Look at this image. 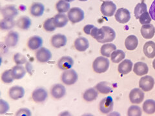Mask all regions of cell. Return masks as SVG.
<instances>
[{
  "instance_id": "cell-4",
  "label": "cell",
  "mask_w": 155,
  "mask_h": 116,
  "mask_svg": "<svg viewBox=\"0 0 155 116\" xmlns=\"http://www.w3.org/2000/svg\"><path fill=\"white\" fill-rule=\"evenodd\" d=\"M67 16L72 23H77L84 19V12L79 7H73L68 12Z\"/></svg>"
},
{
  "instance_id": "cell-43",
  "label": "cell",
  "mask_w": 155,
  "mask_h": 116,
  "mask_svg": "<svg viewBox=\"0 0 155 116\" xmlns=\"http://www.w3.org/2000/svg\"><path fill=\"white\" fill-rule=\"evenodd\" d=\"M9 110V105L3 99L0 100V114H4Z\"/></svg>"
},
{
  "instance_id": "cell-49",
  "label": "cell",
  "mask_w": 155,
  "mask_h": 116,
  "mask_svg": "<svg viewBox=\"0 0 155 116\" xmlns=\"http://www.w3.org/2000/svg\"><path fill=\"white\" fill-rule=\"evenodd\" d=\"M7 1H13V0H7Z\"/></svg>"
},
{
  "instance_id": "cell-8",
  "label": "cell",
  "mask_w": 155,
  "mask_h": 116,
  "mask_svg": "<svg viewBox=\"0 0 155 116\" xmlns=\"http://www.w3.org/2000/svg\"><path fill=\"white\" fill-rule=\"evenodd\" d=\"M114 16L116 20L118 23L125 24L128 23L130 19V13L127 9L120 8L116 11Z\"/></svg>"
},
{
  "instance_id": "cell-45",
  "label": "cell",
  "mask_w": 155,
  "mask_h": 116,
  "mask_svg": "<svg viewBox=\"0 0 155 116\" xmlns=\"http://www.w3.org/2000/svg\"><path fill=\"white\" fill-rule=\"evenodd\" d=\"M149 13L151 17V19L155 21V0L152 3L151 7H150Z\"/></svg>"
},
{
  "instance_id": "cell-14",
  "label": "cell",
  "mask_w": 155,
  "mask_h": 116,
  "mask_svg": "<svg viewBox=\"0 0 155 116\" xmlns=\"http://www.w3.org/2000/svg\"><path fill=\"white\" fill-rule=\"evenodd\" d=\"M74 65V60L70 56H64L58 61V66L60 69L66 70L71 69Z\"/></svg>"
},
{
  "instance_id": "cell-35",
  "label": "cell",
  "mask_w": 155,
  "mask_h": 116,
  "mask_svg": "<svg viewBox=\"0 0 155 116\" xmlns=\"http://www.w3.org/2000/svg\"><path fill=\"white\" fill-rule=\"evenodd\" d=\"M70 3L65 0H59L56 4V9L59 13H65L70 10Z\"/></svg>"
},
{
  "instance_id": "cell-23",
  "label": "cell",
  "mask_w": 155,
  "mask_h": 116,
  "mask_svg": "<svg viewBox=\"0 0 155 116\" xmlns=\"http://www.w3.org/2000/svg\"><path fill=\"white\" fill-rule=\"evenodd\" d=\"M45 11L44 5L41 3L35 2L32 4L30 8V13L35 17H40L43 15Z\"/></svg>"
},
{
  "instance_id": "cell-9",
  "label": "cell",
  "mask_w": 155,
  "mask_h": 116,
  "mask_svg": "<svg viewBox=\"0 0 155 116\" xmlns=\"http://www.w3.org/2000/svg\"><path fill=\"white\" fill-rule=\"evenodd\" d=\"M144 99V93L141 89H134L129 94V100L133 104L141 103Z\"/></svg>"
},
{
  "instance_id": "cell-42",
  "label": "cell",
  "mask_w": 155,
  "mask_h": 116,
  "mask_svg": "<svg viewBox=\"0 0 155 116\" xmlns=\"http://www.w3.org/2000/svg\"><path fill=\"white\" fill-rule=\"evenodd\" d=\"M14 61L17 65H21L27 62V59L25 56L21 54H19V53H18V54L14 55Z\"/></svg>"
},
{
  "instance_id": "cell-16",
  "label": "cell",
  "mask_w": 155,
  "mask_h": 116,
  "mask_svg": "<svg viewBox=\"0 0 155 116\" xmlns=\"http://www.w3.org/2000/svg\"><path fill=\"white\" fill-rule=\"evenodd\" d=\"M2 14L4 18L13 19L18 14V11L17 8L14 5H8L2 8Z\"/></svg>"
},
{
  "instance_id": "cell-21",
  "label": "cell",
  "mask_w": 155,
  "mask_h": 116,
  "mask_svg": "<svg viewBox=\"0 0 155 116\" xmlns=\"http://www.w3.org/2000/svg\"><path fill=\"white\" fill-rule=\"evenodd\" d=\"M133 66V64L131 61L129 60H125L119 64L118 68V72L123 75L127 74L131 72Z\"/></svg>"
},
{
  "instance_id": "cell-48",
  "label": "cell",
  "mask_w": 155,
  "mask_h": 116,
  "mask_svg": "<svg viewBox=\"0 0 155 116\" xmlns=\"http://www.w3.org/2000/svg\"><path fill=\"white\" fill-rule=\"evenodd\" d=\"M80 2H86V1H88V0H79Z\"/></svg>"
},
{
  "instance_id": "cell-40",
  "label": "cell",
  "mask_w": 155,
  "mask_h": 116,
  "mask_svg": "<svg viewBox=\"0 0 155 116\" xmlns=\"http://www.w3.org/2000/svg\"><path fill=\"white\" fill-rule=\"evenodd\" d=\"M14 78L12 75L11 70H5L2 75V80L5 83H11L14 81Z\"/></svg>"
},
{
  "instance_id": "cell-13",
  "label": "cell",
  "mask_w": 155,
  "mask_h": 116,
  "mask_svg": "<svg viewBox=\"0 0 155 116\" xmlns=\"http://www.w3.org/2000/svg\"><path fill=\"white\" fill-rule=\"evenodd\" d=\"M9 97L13 100H18L25 95V90L21 86H14L9 89Z\"/></svg>"
},
{
  "instance_id": "cell-27",
  "label": "cell",
  "mask_w": 155,
  "mask_h": 116,
  "mask_svg": "<svg viewBox=\"0 0 155 116\" xmlns=\"http://www.w3.org/2000/svg\"><path fill=\"white\" fill-rule=\"evenodd\" d=\"M138 45V40L134 35H130L125 39V46L128 50H135Z\"/></svg>"
},
{
  "instance_id": "cell-31",
  "label": "cell",
  "mask_w": 155,
  "mask_h": 116,
  "mask_svg": "<svg viewBox=\"0 0 155 116\" xmlns=\"http://www.w3.org/2000/svg\"><path fill=\"white\" fill-rule=\"evenodd\" d=\"M116 50V47L113 43H107V44L101 46L100 52L101 55L106 57H110L112 52Z\"/></svg>"
},
{
  "instance_id": "cell-10",
  "label": "cell",
  "mask_w": 155,
  "mask_h": 116,
  "mask_svg": "<svg viewBox=\"0 0 155 116\" xmlns=\"http://www.w3.org/2000/svg\"><path fill=\"white\" fill-rule=\"evenodd\" d=\"M48 97L47 92L43 88H38L33 91L32 94V98L35 102L37 103H43L47 99Z\"/></svg>"
},
{
  "instance_id": "cell-30",
  "label": "cell",
  "mask_w": 155,
  "mask_h": 116,
  "mask_svg": "<svg viewBox=\"0 0 155 116\" xmlns=\"http://www.w3.org/2000/svg\"><path fill=\"white\" fill-rule=\"evenodd\" d=\"M32 24L31 19L27 16H21L16 21V25L18 27L22 30H27L30 28Z\"/></svg>"
},
{
  "instance_id": "cell-17",
  "label": "cell",
  "mask_w": 155,
  "mask_h": 116,
  "mask_svg": "<svg viewBox=\"0 0 155 116\" xmlns=\"http://www.w3.org/2000/svg\"><path fill=\"white\" fill-rule=\"evenodd\" d=\"M141 34L144 39L149 40L154 37L155 34V28L152 24H147V25H143L141 28Z\"/></svg>"
},
{
  "instance_id": "cell-24",
  "label": "cell",
  "mask_w": 155,
  "mask_h": 116,
  "mask_svg": "<svg viewBox=\"0 0 155 116\" xmlns=\"http://www.w3.org/2000/svg\"><path fill=\"white\" fill-rule=\"evenodd\" d=\"M143 51L145 56L149 59L155 57V43L153 41H147L144 44Z\"/></svg>"
},
{
  "instance_id": "cell-2",
  "label": "cell",
  "mask_w": 155,
  "mask_h": 116,
  "mask_svg": "<svg viewBox=\"0 0 155 116\" xmlns=\"http://www.w3.org/2000/svg\"><path fill=\"white\" fill-rule=\"evenodd\" d=\"M84 32L87 35H91L97 41L100 43L104 37V31L102 28H98L93 25H87L84 27Z\"/></svg>"
},
{
  "instance_id": "cell-1",
  "label": "cell",
  "mask_w": 155,
  "mask_h": 116,
  "mask_svg": "<svg viewBox=\"0 0 155 116\" xmlns=\"http://www.w3.org/2000/svg\"><path fill=\"white\" fill-rule=\"evenodd\" d=\"M93 68L96 73L102 74L107 71L109 68V61L104 56H100L96 58L93 63Z\"/></svg>"
},
{
  "instance_id": "cell-7",
  "label": "cell",
  "mask_w": 155,
  "mask_h": 116,
  "mask_svg": "<svg viewBox=\"0 0 155 116\" xmlns=\"http://www.w3.org/2000/svg\"><path fill=\"white\" fill-rule=\"evenodd\" d=\"M154 86V80L150 76H145L141 77L139 81V87L144 92L151 91Z\"/></svg>"
},
{
  "instance_id": "cell-34",
  "label": "cell",
  "mask_w": 155,
  "mask_h": 116,
  "mask_svg": "<svg viewBox=\"0 0 155 116\" xmlns=\"http://www.w3.org/2000/svg\"><path fill=\"white\" fill-rule=\"evenodd\" d=\"M125 57V52L122 50H116L112 52L110 55L111 61L114 63H118Z\"/></svg>"
},
{
  "instance_id": "cell-32",
  "label": "cell",
  "mask_w": 155,
  "mask_h": 116,
  "mask_svg": "<svg viewBox=\"0 0 155 116\" xmlns=\"http://www.w3.org/2000/svg\"><path fill=\"white\" fill-rule=\"evenodd\" d=\"M98 91H96L94 89L91 88L87 89L84 94L83 98L87 102H92L95 101L98 98Z\"/></svg>"
},
{
  "instance_id": "cell-39",
  "label": "cell",
  "mask_w": 155,
  "mask_h": 116,
  "mask_svg": "<svg viewBox=\"0 0 155 116\" xmlns=\"http://www.w3.org/2000/svg\"><path fill=\"white\" fill-rule=\"evenodd\" d=\"M142 114V110L138 106L132 105L128 109L127 115L129 116H140Z\"/></svg>"
},
{
  "instance_id": "cell-5",
  "label": "cell",
  "mask_w": 155,
  "mask_h": 116,
  "mask_svg": "<svg viewBox=\"0 0 155 116\" xmlns=\"http://www.w3.org/2000/svg\"><path fill=\"white\" fill-rule=\"evenodd\" d=\"M100 11L104 16L112 17L116 11V5L113 2H104L101 6Z\"/></svg>"
},
{
  "instance_id": "cell-46",
  "label": "cell",
  "mask_w": 155,
  "mask_h": 116,
  "mask_svg": "<svg viewBox=\"0 0 155 116\" xmlns=\"http://www.w3.org/2000/svg\"><path fill=\"white\" fill-rule=\"evenodd\" d=\"M153 69L155 70V59L153 61Z\"/></svg>"
},
{
  "instance_id": "cell-20",
  "label": "cell",
  "mask_w": 155,
  "mask_h": 116,
  "mask_svg": "<svg viewBox=\"0 0 155 116\" xmlns=\"http://www.w3.org/2000/svg\"><path fill=\"white\" fill-rule=\"evenodd\" d=\"M43 45L42 38L38 36H34L29 39L27 42V46L30 50H35L41 47Z\"/></svg>"
},
{
  "instance_id": "cell-11",
  "label": "cell",
  "mask_w": 155,
  "mask_h": 116,
  "mask_svg": "<svg viewBox=\"0 0 155 116\" xmlns=\"http://www.w3.org/2000/svg\"><path fill=\"white\" fill-rule=\"evenodd\" d=\"M38 61L40 63H47L52 58L51 51L45 47H41L39 49L36 54Z\"/></svg>"
},
{
  "instance_id": "cell-36",
  "label": "cell",
  "mask_w": 155,
  "mask_h": 116,
  "mask_svg": "<svg viewBox=\"0 0 155 116\" xmlns=\"http://www.w3.org/2000/svg\"><path fill=\"white\" fill-rule=\"evenodd\" d=\"M147 11V5L145 4L143 2L138 3L136 5L134 10V16L137 19H139L140 16L142 14L145 12Z\"/></svg>"
},
{
  "instance_id": "cell-44",
  "label": "cell",
  "mask_w": 155,
  "mask_h": 116,
  "mask_svg": "<svg viewBox=\"0 0 155 116\" xmlns=\"http://www.w3.org/2000/svg\"><path fill=\"white\" fill-rule=\"evenodd\" d=\"M16 115L17 116H20V115H24V116H31L32 115V113L30 110L28 108H23L19 109L18 112H16Z\"/></svg>"
},
{
  "instance_id": "cell-41",
  "label": "cell",
  "mask_w": 155,
  "mask_h": 116,
  "mask_svg": "<svg viewBox=\"0 0 155 116\" xmlns=\"http://www.w3.org/2000/svg\"><path fill=\"white\" fill-rule=\"evenodd\" d=\"M139 21L142 25H147V24H150L151 22V17L150 16L149 13L147 11L143 13L139 18Z\"/></svg>"
},
{
  "instance_id": "cell-19",
  "label": "cell",
  "mask_w": 155,
  "mask_h": 116,
  "mask_svg": "<svg viewBox=\"0 0 155 116\" xmlns=\"http://www.w3.org/2000/svg\"><path fill=\"white\" fill-rule=\"evenodd\" d=\"M74 45L76 50L79 52H85L89 48V43L85 37H80L76 39Z\"/></svg>"
},
{
  "instance_id": "cell-12",
  "label": "cell",
  "mask_w": 155,
  "mask_h": 116,
  "mask_svg": "<svg viewBox=\"0 0 155 116\" xmlns=\"http://www.w3.org/2000/svg\"><path fill=\"white\" fill-rule=\"evenodd\" d=\"M67 37L65 35L58 34L53 36L51 38V45L56 48H60L66 45Z\"/></svg>"
},
{
  "instance_id": "cell-29",
  "label": "cell",
  "mask_w": 155,
  "mask_h": 116,
  "mask_svg": "<svg viewBox=\"0 0 155 116\" xmlns=\"http://www.w3.org/2000/svg\"><path fill=\"white\" fill-rule=\"evenodd\" d=\"M11 72L14 79H21L26 74L25 68L19 65L14 66L11 69Z\"/></svg>"
},
{
  "instance_id": "cell-3",
  "label": "cell",
  "mask_w": 155,
  "mask_h": 116,
  "mask_svg": "<svg viewBox=\"0 0 155 116\" xmlns=\"http://www.w3.org/2000/svg\"><path fill=\"white\" fill-rule=\"evenodd\" d=\"M78 79L77 72L73 69H68L63 72L61 76V81L66 85H74Z\"/></svg>"
},
{
  "instance_id": "cell-26",
  "label": "cell",
  "mask_w": 155,
  "mask_h": 116,
  "mask_svg": "<svg viewBox=\"0 0 155 116\" xmlns=\"http://www.w3.org/2000/svg\"><path fill=\"white\" fill-rule=\"evenodd\" d=\"M95 89L99 93L102 94H107L113 92V88L111 86V85L106 81L100 82L96 85Z\"/></svg>"
},
{
  "instance_id": "cell-38",
  "label": "cell",
  "mask_w": 155,
  "mask_h": 116,
  "mask_svg": "<svg viewBox=\"0 0 155 116\" xmlns=\"http://www.w3.org/2000/svg\"><path fill=\"white\" fill-rule=\"evenodd\" d=\"M43 28L47 32H53L55 31L56 27L54 23V18H48L43 23Z\"/></svg>"
},
{
  "instance_id": "cell-22",
  "label": "cell",
  "mask_w": 155,
  "mask_h": 116,
  "mask_svg": "<svg viewBox=\"0 0 155 116\" xmlns=\"http://www.w3.org/2000/svg\"><path fill=\"white\" fill-rule=\"evenodd\" d=\"M133 72L138 76H142L147 74L149 72V68L146 63L143 62H137L134 64Z\"/></svg>"
},
{
  "instance_id": "cell-18",
  "label": "cell",
  "mask_w": 155,
  "mask_h": 116,
  "mask_svg": "<svg viewBox=\"0 0 155 116\" xmlns=\"http://www.w3.org/2000/svg\"><path fill=\"white\" fill-rule=\"evenodd\" d=\"M101 28L104 31V37L100 43H105L113 41L116 37V32L113 29L107 26H104Z\"/></svg>"
},
{
  "instance_id": "cell-25",
  "label": "cell",
  "mask_w": 155,
  "mask_h": 116,
  "mask_svg": "<svg viewBox=\"0 0 155 116\" xmlns=\"http://www.w3.org/2000/svg\"><path fill=\"white\" fill-rule=\"evenodd\" d=\"M69 21L68 16L64 13H59L54 17V23L56 28L64 27Z\"/></svg>"
},
{
  "instance_id": "cell-37",
  "label": "cell",
  "mask_w": 155,
  "mask_h": 116,
  "mask_svg": "<svg viewBox=\"0 0 155 116\" xmlns=\"http://www.w3.org/2000/svg\"><path fill=\"white\" fill-rule=\"evenodd\" d=\"M15 25V21L11 18H3L0 23L2 30H11Z\"/></svg>"
},
{
  "instance_id": "cell-33",
  "label": "cell",
  "mask_w": 155,
  "mask_h": 116,
  "mask_svg": "<svg viewBox=\"0 0 155 116\" xmlns=\"http://www.w3.org/2000/svg\"><path fill=\"white\" fill-rule=\"evenodd\" d=\"M143 110L145 114L148 115L155 113V101L147 99L143 104Z\"/></svg>"
},
{
  "instance_id": "cell-47",
  "label": "cell",
  "mask_w": 155,
  "mask_h": 116,
  "mask_svg": "<svg viewBox=\"0 0 155 116\" xmlns=\"http://www.w3.org/2000/svg\"><path fill=\"white\" fill-rule=\"evenodd\" d=\"M65 1L67 2H71L74 1V0H65Z\"/></svg>"
},
{
  "instance_id": "cell-6",
  "label": "cell",
  "mask_w": 155,
  "mask_h": 116,
  "mask_svg": "<svg viewBox=\"0 0 155 116\" xmlns=\"http://www.w3.org/2000/svg\"><path fill=\"white\" fill-rule=\"evenodd\" d=\"M114 102L112 97L108 96L104 98L100 103L99 108L102 114H109L113 109Z\"/></svg>"
},
{
  "instance_id": "cell-28",
  "label": "cell",
  "mask_w": 155,
  "mask_h": 116,
  "mask_svg": "<svg viewBox=\"0 0 155 116\" xmlns=\"http://www.w3.org/2000/svg\"><path fill=\"white\" fill-rule=\"evenodd\" d=\"M19 40V34L14 31H11L8 32L5 38V43L8 47H15Z\"/></svg>"
},
{
  "instance_id": "cell-15",
  "label": "cell",
  "mask_w": 155,
  "mask_h": 116,
  "mask_svg": "<svg viewBox=\"0 0 155 116\" xmlns=\"http://www.w3.org/2000/svg\"><path fill=\"white\" fill-rule=\"evenodd\" d=\"M51 94L53 98L59 99L62 98L66 94V89L64 85L61 84H56L52 87Z\"/></svg>"
}]
</instances>
